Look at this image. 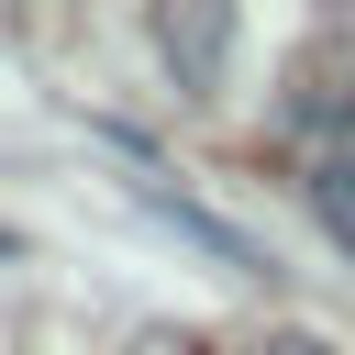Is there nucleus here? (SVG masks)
Segmentation results:
<instances>
[{"mask_svg": "<svg viewBox=\"0 0 355 355\" xmlns=\"http://www.w3.org/2000/svg\"><path fill=\"white\" fill-rule=\"evenodd\" d=\"M155 55H166L189 89H211L222 55H233V22H222V11H155Z\"/></svg>", "mask_w": 355, "mask_h": 355, "instance_id": "obj_1", "label": "nucleus"}, {"mask_svg": "<svg viewBox=\"0 0 355 355\" xmlns=\"http://www.w3.org/2000/svg\"><path fill=\"white\" fill-rule=\"evenodd\" d=\"M300 211L322 222V244L355 266V178H333V166H300Z\"/></svg>", "mask_w": 355, "mask_h": 355, "instance_id": "obj_2", "label": "nucleus"}, {"mask_svg": "<svg viewBox=\"0 0 355 355\" xmlns=\"http://www.w3.org/2000/svg\"><path fill=\"white\" fill-rule=\"evenodd\" d=\"M266 355H344V344H322V333H277Z\"/></svg>", "mask_w": 355, "mask_h": 355, "instance_id": "obj_3", "label": "nucleus"}]
</instances>
